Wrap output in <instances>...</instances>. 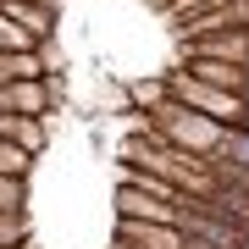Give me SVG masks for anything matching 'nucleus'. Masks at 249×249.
Listing matches in <instances>:
<instances>
[{"mask_svg":"<svg viewBox=\"0 0 249 249\" xmlns=\"http://www.w3.org/2000/svg\"><path fill=\"white\" fill-rule=\"evenodd\" d=\"M249 22V0H0V249H22V205L72 139L67 249H244L249 166L238 127L188 100L216 34Z\"/></svg>","mask_w":249,"mask_h":249,"instance_id":"obj_1","label":"nucleus"}]
</instances>
